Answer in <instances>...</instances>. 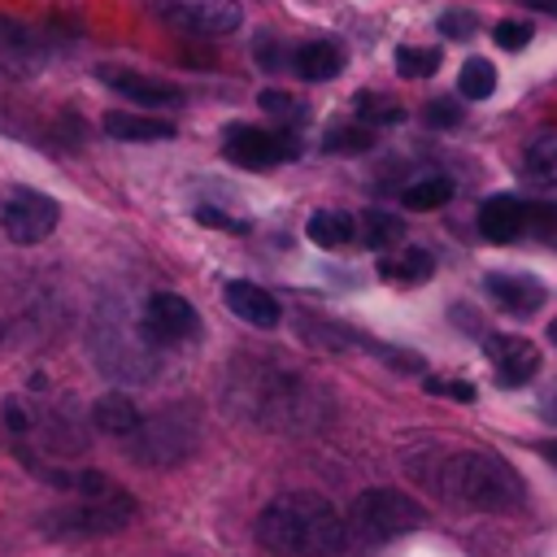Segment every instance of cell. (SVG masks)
<instances>
[{
  "mask_svg": "<svg viewBox=\"0 0 557 557\" xmlns=\"http://www.w3.org/2000/svg\"><path fill=\"white\" fill-rule=\"evenodd\" d=\"M196 218H200V222H209V226H226V231H244V222H235V218H226V213H213L209 205H205V209H196Z\"/></svg>",
  "mask_w": 557,
  "mask_h": 557,
  "instance_id": "obj_35",
  "label": "cell"
},
{
  "mask_svg": "<svg viewBox=\"0 0 557 557\" xmlns=\"http://www.w3.org/2000/svg\"><path fill=\"white\" fill-rule=\"evenodd\" d=\"M483 287H487V296H492L500 309H509V313H518V318H531V313L544 305V283L531 278V274H487Z\"/></svg>",
  "mask_w": 557,
  "mask_h": 557,
  "instance_id": "obj_16",
  "label": "cell"
},
{
  "mask_svg": "<svg viewBox=\"0 0 557 557\" xmlns=\"http://www.w3.org/2000/svg\"><path fill=\"white\" fill-rule=\"evenodd\" d=\"M305 235H309L318 248L335 252V248H348V244L357 239V222H352L344 209H313L309 222H305Z\"/></svg>",
  "mask_w": 557,
  "mask_h": 557,
  "instance_id": "obj_20",
  "label": "cell"
},
{
  "mask_svg": "<svg viewBox=\"0 0 557 557\" xmlns=\"http://www.w3.org/2000/svg\"><path fill=\"white\" fill-rule=\"evenodd\" d=\"M135 518V500L122 487L96 492V496H78L74 505L48 513L39 527L57 540H91V535H113Z\"/></svg>",
  "mask_w": 557,
  "mask_h": 557,
  "instance_id": "obj_5",
  "label": "cell"
},
{
  "mask_svg": "<svg viewBox=\"0 0 557 557\" xmlns=\"http://www.w3.org/2000/svg\"><path fill=\"white\" fill-rule=\"evenodd\" d=\"M422 117H426V126H457V122H461V104H453V100H431V104L422 109Z\"/></svg>",
  "mask_w": 557,
  "mask_h": 557,
  "instance_id": "obj_31",
  "label": "cell"
},
{
  "mask_svg": "<svg viewBox=\"0 0 557 557\" xmlns=\"http://www.w3.org/2000/svg\"><path fill=\"white\" fill-rule=\"evenodd\" d=\"M352 109H357L361 126H396L405 117V104H396L392 96H379V91H361L352 100Z\"/></svg>",
  "mask_w": 557,
  "mask_h": 557,
  "instance_id": "obj_24",
  "label": "cell"
},
{
  "mask_svg": "<svg viewBox=\"0 0 557 557\" xmlns=\"http://www.w3.org/2000/svg\"><path fill=\"white\" fill-rule=\"evenodd\" d=\"M400 239H405V222H400L396 213H387V209H366V218H361V244H366V248L383 252V248H400Z\"/></svg>",
  "mask_w": 557,
  "mask_h": 557,
  "instance_id": "obj_22",
  "label": "cell"
},
{
  "mask_svg": "<svg viewBox=\"0 0 557 557\" xmlns=\"http://www.w3.org/2000/svg\"><path fill=\"white\" fill-rule=\"evenodd\" d=\"M440 30H444L448 39H466V35L474 30V13H461V9H453V13H444V17H440Z\"/></svg>",
  "mask_w": 557,
  "mask_h": 557,
  "instance_id": "obj_32",
  "label": "cell"
},
{
  "mask_svg": "<svg viewBox=\"0 0 557 557\" xmlns=\"http://www.w3.org/2000/svg\"><path fill=\"white\" fill-rule=\"evenodd\" d=\"M457 91H461L466 100H487V96L496 91V70H492V61L470 57V61L461 65V74H457Z\"/></svg>",
  "mask_w": 557,
  "mask_h": 557,
  "instance_id": "obj_25",
  "label": "cell"
},
{
  "mask_svg": "<svg viewBox=\"0 0 557 557\" xmlns=\"http://www.w3.org/2000/svg\"><path fill=\"white\" fill-rule=\"evenodd\" d=\"M527 231V205L518 196H487L479 205V235L492 244H509Z\"/></svg>",
  "mask_w": 557,
  "mask_h": 557,
  "instance_id": "obj_15",
  "label": "cell"
},
{
  "mask_svg": "<svg viewBox=\"0 0 557 557\" xmlns=\"http://www.w3.org/2000/svg\"><path fill=\"white\" fill-rule=\"evenodd\" d=\"M409 466L440 500L461 505V509L505 513L527 500L522 474L487 448H431L426 461L409 457Z\"/></svg>",
  "mask_w": 557,
  "mask_h": 557,
  "instance_id": "obj_1",
  "label": "cell"
},
{
  "mask_svg": "<svg viewBox=\"0 0 557 557\" xmlns=\"http://www.w3.org/2000/svg\"><path fill=\"white\" fill-rule=\"evenodd\" d=\"M0 222H4V235H9L13 244L30 248V244H44V239L57 231V222H61V205H57L52 196H44V191L17 187V191L4 200Z\"/></svg>",
  "mask_w": 557,
  "mask_h": 557,
  "instance_id": "obj_6",
  "label": "cell"
},
{
  "mask_svg": "<svg viewBox=\"0 0 557 557\" xmlns=\"http://www.w3.org/2000/svg\"><path fill=\"white\" fill-rule=\"evenodd\" d=\"M522 165H527V174H531V178L557 183V135H540V139L527 148Z\"/></svg>",
  "mask_w": 557,
  "mask_h": 557,
  "instance_id": "obj_26",
  "label": "cell"
},
{
  "mask_svg": "<svg viewBox=\"0 0 557 557\" xmlns=\"http://www.w3.org/2000/svg\"><path fill=\"white\" fill-rule=\"evenodd\" d=\"M540 453H544V457H548V466H553V470H557V440H553V444H544V448H540Z\"/></svg>",
  "mask_w": 557,
  "mask_h": 557,
  "instance_id": "obj_38",
  "label": "cell"
},
{
  "mask_svg": "<svg viewBox=\"0 0 557 557\" xmlns=\"http://www.w3.org/2000/svg\"><path fill=\"white\" fill-rule=\"evenodd\" d=\"M257 540L278 557H339L348 548V518L318 492H283L257 518Z\"/></svg>",
  "mask_w": 557,
  "mask_h": 557,
  "instance_id": "obj_2",
  "label": "cell"
},
{
  "mask_svg": "<svg viewBox=\"0 0 557 557\" xmlns=\"http://www.w3.org/2000/svg\"><path fill=\"white\" fill-rule=\"evenodd\" d=\"M104 135L122 139V144H161V139H174V122L165 117H144V113H126V109H113L104 113Z\"/></svg>",
  "mask_w": 557,
  "mask_h": 557,
  "instance_id": "obj_17",
  "label": "cell"
},
{
  "mask_svg": "<svg viewBox=\"0 0 557 557\" xmlns=\"http://www.w3.org/2000/svg\"><path fill=\"white\" fill-rule=\"evenodd\" d=\"M396 70L405 78H426L440 70V52L435 48H396Z\"/></svg>",
  "mask_w": 557,
  "mask_h": 557,
  "instance_id": "obj_27",
  "label": "cell"
},
{
  "mask_svg": "<svg viewBox=\"0 0 557 557\" xmlns=\"http://www.w3.org/2000/svg\"><path fill=\"white\" fill-rule=\"evenodd\" d=\"M548 339H553V344H557V318H553V322H548Z\"/></svg>",
  "mask_w": 557,
  "mask_h": 557,
  "instance_id": "obj_39",
  "label": "cell"
},
{
  "mask_svg": "<svg viewBox=\"0 0 557 557\" xmlns=\"http://www.w3.org/2000/svg\"><path fill=\"white\" fill-rule=\"evenodd\" d=\"M374 139H370V126H339L326 135V152H366Z\"/></svg>",
  "mask_w": 557,
  "mask_h": 557,
  "instance_id": "obj_28",
  "label": "cell"
},
{
  "mask_svg": "<svg viewBox=\"0 0 557 557\" xmlns=\"http://www.w3.org/2000/svg\"><path fill=\"white\" fill-rule=\"evenodd\" d=\"M257 61H261L265 70H278V65H283V52H278L274 35H261V39H257Z\"/></svg>",
  "mask_w": 557,
  "mask_h": 557,
  "instance_id": "obj_34",
  "label": "cell"
},
{
  "mask_svg": "<svg viewBox=\"0 0 557 557\" xmlns=\"http://www.w3.org/2000/svg\"><path fill=\"white\" fill-rule=\"evenodd\" d=\"M400 200H405V209H440V205L453 200V183H448L444 174H426V178L409 183V187L400 191Z\"/></svg>",
  "mask_w": 557,
  "mask_h": 557,
  "instance_id": "obj_23",
  "label": "cell"
},
{
  "mask_svg": "<svg viewBox=\"0 0 557 557\" xmlns=\"http://www.w3.org/2000/svg\"><path fill=\"white\" fill-rule=\"evenodd\" d=\"M531 26L527 22H500L496 30H492V39H496V48H505V52H518V48H527L531 44Z\"/></svg>",
  "mask_w": 557,
  "mask_h": 557,
  "instance_id": "obj_29",
  "label": "cell"
},
{
  "mask_svg": "<svg viewBox=\"0 0 557 557\" xmlns=\"http://www.w3.org/2000/svg\"><path fill=\"white\" fill-rule=\"evenodd\" d=\"M96 78H100L104 87H113L117 96H126L131 104H178V100H183V91H178L174 83L152 78V74H144V70L100 65V70H96Z\"/></svg>",
  "mask_w": 557,
  "mask_h": 557,
  "instance_id": "obj_12",
  "label": "cell"
},
{
  "mask_svg": "<svg viewBox=\"0 0 557 557\" xmlns=\"http://www.w3.org/2000/svg\"><path fill=\"white\" fill-rule=\"evenodd\" d=\"M139 422H144V418H139V409H135V400L122 396V392H104V396L91 405V426H96L100 435L131 440Z\"/></svg>",
  "mask_w": 557,
  "mask_h": 557,
  "instance_id": "obj_19",
  "label": "cell"
},
{
  "mask_svg": "<svg viewBox=\"0 0 557 557\" xmlns=\"http://www.w3.org/2000/svg\"><path fill=\"white\" fill-rule=\"evenodd\" d=\"M257 104H261L265 113H274V117H300V113H305L300 100H292V96H283V91H261Z\"/></svg>",
  "mask_w": 557,
  "mask_h": 557,
  "instance_id": "obj_30",
  "label": "cell"
},
{
  "mask_svg": "<svg viewBox=\"0 0 557 557\" xmlns=\"http://www.w3.org/2000/svg\"><path fill=\"white\" fill-rule=\"evenodd\" d=\"M222 152H226L235 165L261 170V165L292 161V157H296V139H292L287 131H270V126H252V122H235V126L222 135Z\"/></svg>",
  "mask_w": 557,
  "mask_h": 557,
  "instance_id": "obj_7",
  "label": "cell"
},
{
  "mask_svg": "<svg viewBox=\"0 0 557 557\" xmlns=\"http://www.w3.org/2000/svg\"><path fill=\"white\" fill-rule=\"evenodd\" d=\"M544 418H548V422H557V392L544 400Z\"/></svg>",
  "mask_w": 557,
  "mask_h": 557,
  "instance_id": "obj_37",
  "label": "cell"
},
{
  "mask_svg": "<svg viewBox=\"0 0 557 557\" xmlns=\"http://www.w3.org/2000/svg\"><path fill=\"white\" fill-rule=\"evenodd\" d=\"M422 522H426V509L396 487H370L348 509V535H357L366 544H387L396 535L418 531Z\"/></svg>",
  "mask_w": 557,
  "mask_h": 557,
  "instance_id": "obj_4",
  "label": "cell"
},
{
  "mask_svg": "<svg viewBox=\"0 0 557 557\" xmlns=\"http://www.w3.org/2000/svg\"><path fill=\"white\" fill-rule=\"evenodd\" d=\"M431 270H435V257H431L426 248H400L396 257H383V261H379V274H383L387 283H405V287L426 283Z\"/></svg>",
  "mask_w": 557,
  "mask_h": 557,
  "instance_id": "obj_21",
  "label": "cell"
},
{
  "mask_svg": "<svg viewBox=\"0 0 557 557\" xmlns=\"http://www.w3.org/2000/svg\"><path fill=\"white\" fill-rule=\"evenodd\" d=\"M196 326H200V318H196L191 300H183L178 292H152L144 305V318H139V335L152 348L183 344L187 335H196Z\"/></svg>",
  "mask_w": 557,
  "mask_h": 557,
  "instance_id": "obj_9",
  "label": "cell"
},
{
  "mask_svg": "<svg viewBox=\"0 0 557 557\" xmlns=\"http://www.w3.org/2000/svg\"><path fill=\"white\" fill-rule=\"evenodd\" d=\"M426 392H435V396H453V400H474V387L470 383H457V379H426Z\"/></svg>",
  "mask_w": 557,
  "mask_h": 557,
  "instance_id": "obj_33",
  "label": "cell"
},
{
  "mask_svg": "<svg viewBox=\"0 0 557 557\" xmlns=\"http://www.w3.org/2000/svg\"><path fill=\"white\" fill-rule=\"evenodd\" d=\"M292 70L305 78V83H326L344 70V48L331 44V39H309L292 52Z\"/></svg>",
  "mask_w": 557,
  "mask_h": 557,
  "instance_id": "obj_18",
  "label": "cell"
},
{
  "mask_svg": "<svg viewBox=\"0 0 557 557\" xmlns=\"http://www.w3.org/2000/svg\"><path fill=\"white\" fill-rule=\"evenodd\" d=\"M483 352L500 379V387H522L540 374V348L522 335H487L483 339Z\"/></svg>",
  "mask_w": 557,
  "mask_h": 557,
  "instance_id": "obj_11",
  "label": "cell"
},
{
  "mask_svg": "<svg viewBox=\"0 0 557 557\" xmlns=\"http://www.w3.org/2000/svg\"><path fill=\"white\" fill-rule=\"evenodd\" d=\"M522 4H531V9H544V13H553V17H557V0H522Z\"/></svg>",
  "mask_w": 557,
  "mask_h": 557,
  "instance_id": "obj_36",
  "label": "cell"
},
{
  "mask_svg": "<svg viewBox=\"0 0 557 557\" xmlns=\"http://www.w3.org/2000/svg\"><path fill=\"white\" fill-rule=\"evenodd\" d=\"M44 61V48L39 39L9 13H0V74H13V78H30Z\"/></svg>",
  "mask_w": 557,
  "mask_h": 557,
  "instance_id": "obj_14",
  "label": "cell"
},
{
  "mask_svg": "<svg viewBox=\"0 0 557 557\" xmlns=\"http://www.w3.org/2000/svg\"><path fill=\"white\" fill-rule=\"evenodd\" d=\"M231 396L252 422L274 426V431H300L318 422L313 387L300 374L278 370V366H252L244 379H231Z\"/></svg>",
  "mask_w": 557,
  "mask_h": 557,
  "instance_id": "obj_3",
  "label": "cell"
},
{
  "mask_svg": "<svg viewBox=\"0 0 557 557\" xmlns=\"http://www.w3.org/2000/svg\"><path fill=\"white\" fill-rule=\"evenodd\" d=\"M187 448H191V426L178 413H161L152 422H139L131 435V453L144 466H174L187 457Z\"/></svg>",
  "mask_w": 557,
  "mask_h": 557,
  "instance_id": "obj_10",
  "label": "cell"
},
{
  "mask_svg": "<svg viewBox=\"0 0 557 557\" xmlns=\"http://www.w3.org/2000/svg\"><path fill=\"white\" fill-rule=\"evenodd\" d=\"M157 17L183 35H231L244 9L235 0H157Z\"/></svg>",
  "mask_w": 557,
  "mask_h": 557,
  "instance_id": "obj_8",
  "label": "cell"
},
{
  "mask_svg": "<svg viewBox=\"0 0 557 557\" xmlns=\"http://www.w3.org/2000/svg\"><path fill=\"white\" fill-rule=\"evenodd\" d=\"M222 300H226V309H231L239 322H248V326H257V331H274V326L283 322L278 300H274V296H270L261 283L231 278V283L222 287Z\"/></svg>",
  "mask_w": 557,
  "mask_h": 557,
  "instance_id": "obj_13",
  "label": "cell"
}]
</instances>
